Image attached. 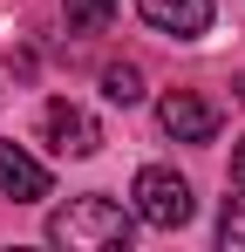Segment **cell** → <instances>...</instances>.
<instances>
[{"label": "cell", "instance_id": "6da1fadb", "mask_svg": "<svg viewBox=\"0 0 245 252\" xmlns=\"http://www.w3.org/2000/svg\"><path fill=\"white\" fill-rule=\"evenodd\" d=\"M48 239L55 246H68V252H116L136 239V218L116 205V198H68V205L48 218Z\"/></svg>", "mask_w": 245, "mask_h": 252}, {"label": "cell", "instance_id": "7a4b0ae2", "mask_svg": "<svg viewBox=\"0 0 245 252\" xmlns=\"http://www.w3.org/2000/svg\"><path fill=\"white\" fill-rule=\"evenodd\" d=\"M129 198H136V218H143V225H157V232H177V225H191V211H198L191 184H184L177 170H163V164H143V170H136Z\"/></svg>", "mask_w": 245, "mask_h": 252}, {"label": "cell", "instance_id": "3957f363", "mask_svg": "<svg viewBox=\"0 0 245 252\" xmlns=\"http://www.w3.org/2000/svg\"><path fill=\"white\" fill-rule=\"evenodd\" d=\"M41 129H48V150L55 157H95L102 150V123L82 102H48L41 109Z\"/></svg>", "mask_w": 245, "mask_h": 252}, {"label": "cell", "instance_id": "277c9868", "mask_svg": "<svg viewBox=\"0 0 245 252\" xmlns=\"http://www.w3.org/2000/svg\"><path fill=\"white\" fill-rule=\"evenodd\" d=\"M157 123H163V136H177V143H211V136H218V102L198 95V89H170L157 102Z\"/></svg>", "mask_w": 245, "mask_h": 252}, {"label": "cell", "instance_id": "5b68a950", "mask_svg": "<svg viewBox=\"0 0 245 252\" xmlns=\"http://www.w3.org/2000/svg\"><path fill=\"white\" fill-rule=\"evenodd\" d=\"M136 14H143L157 34H177V41L211 34V0H136Z\"/></svg>", "mask_w": 245, "mask_h": 252}, {"label": "cell", "instance_id": "8992f818", "mask_svg": "<svg viewBox=\"0 0 245 252\" xmlns=\"http://www.w3.org/2000/svg\"><path fill=\"white\" fill-rule=\"evenodd\" d=\"M0 198H14V205L48 198V170H41L21 143H0Z\"/></svg>", "mask_w": 245, "mask_h": 252}, {"label": "cell", "instance_id": "52a82bcc", "mask_svg": "<svg viewBox=\"0 0 245 252\" xmlns=\"http://www.w3.org/2000/svg\"><path fill=\"white\" fill-rule=\"evenodd\" d=\"M102 95L129 109V102L143 95V68H136V62H109V68H102Z\"/></svg>", "mask_w": 245, "mask_h": 252}, {"label": "cell", "instance_id": "ba28073f", "mask_svg": "<svg viewBox=\"0 0 245 252\" xmlns=\"http://www.w3.org/2000/svg\"><path fill=\"white\" fill-rule=\"evenodd\" d=\"M116 21V0H68V34H102Z\"/></svg>", "mask_w": 245, "mask_h": 252}, {"label": "cell", "instance_id": "9c48e42d", "mask_svg": "<svg viewBox=\"0 0 245 252\" xmlns=\"http://www.w3.org/2000/svg\"><path fill=\"white\" fill-rule=\"evenodd\" d=\"M218 246H225V252H245V198L225 205V218H218Z\"/></svg>", "mask_w": 245, "mask_h": 252}, {"label": "cell", "instance_id": "30bf717a", "mask_svg": "<svg viewBox=\"0 0 245 252\" xmlns=\"http://www.w3.org/2000/svg\"><path fill=\"white\" fill-rule=\"evenodd\" d=\"M232 191H239V198H245V136H239V143H232Z\"/></svg>", "mask_w": 245, "mask_h": 252}]
</instances>
